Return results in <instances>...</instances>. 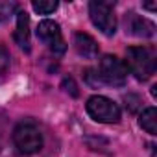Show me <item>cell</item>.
<instances>
[{"instance_id": "cell-1", "label": "cell", "mask_w": 157, "mask_h": 157, "mask_svg": "<svg viewBox=\"0 0 157 157\" xmlns=\"http://www.w3.org/2000/svg\"><path fill=\"white\" fill-rule=\"evenodd\" d=\"M126 68L135 76V80L146 82L155 74L157 57L151 46H129L126 50Z\"/></svg>"}, {"instance_id": "cell-2", "label": "cell", "mask_w": 157, "mask_h": 157, "mask_svg": "<svg viewBox=\"0 0 157 157\" xmlns=\"http://www.w3.org/2000/svg\"><path fill=\"white\" fill-rule=\"evenodd\" d=\"M13 144L24 155H33L43 148V135L35 122L22 120L13 129Z\"/></svg>"}, {"instance_id": "cell-3", "label": "cell", "mask_w": 157, "mask_h": 157, "mask_svg": "<svg viewBox=\"0 0 157 157\" xmlns=\"http://www.w3.org/2000/svg\"><path fill=\"white\" fill-rule=\"evenodd\" d=\"M102 85L109 87H124L128 80V68L122 59L117 56H104L98 63V68L94 70Z\"/></svg>"}, {"instance_id": "cell-4", "label": "cell", "mask_w": 157, "mask_h": 157, "mask_svg": "<svg viewBox=\"0 0 157 157\" xmlns=\"http://www.w3.org/2000/svg\"><path fill=\"white\" fill-rule=\"evenodd\" d=\"M85 109H87V115L94 122H100V124L120 122V107L107 96H102V94L91 96L85 104Z\"/></svg>"}, {"instance_id": "cell-5", "label": "cell", "mask_w": 157, "mask_h": 157, "mask_svg": "<svg viewBox=\"0 0 157 157\" xmlns=\"http://www.w3.org/2000/svg\"><path fill=\"white\" fill-rule=\"evenodd\" d=\"M89 17H91V22L105 37L115 35V32H117V17H115V4L113 2L93 0L89 4Z\"/></svg>"}, {"instance_id": "cell-6", "label": "cell", "mask_w": 157, "mask_h": 157, "mask_svg": "<svg viewBox=\"0 0 157 157\" xmlns=\"http://www.w3.org/2000/svg\"><path fill=\"white\" fill-rule=\"evenodd\" d=\"M39 41L54 54V56H63L67 52V43L63 39V33H61V28L56 21H50V19H44L37 24V30H35Z\"/></svg>"}, {"instance_id": "cell-7", "label": "cell", "mask_w": 157, "mask_h": 157, "mask_svg": "<svg viewBox=\"0 0 157 157\" xmlns=\"http://www.w3.org/2000/svg\"><path fill=\"white\" fill-rule=\"evenodd\" d=\"M124 28L126 33L133 35V37H142V39H150L155 33V24L140 15H137L135 11H128L124 15Z\"/></svg>"}, {"instance_id": "cell-8", "label": "cell", "mask_w": 157, "mask_h": 157, "mask_svg": "<svg viewBox=\"0 0 157 157\" xmlns=\"http://www.w3.org/2000/svg\"><path fill=\"white\" fill-rule=\"evenodd\" d=\"M74 48L78 52V56L83 57V59H94L98 56V44L96 41L83 32H78L74 33Z\"/></svg>"}, {"instance_id": "cell-9", "label": "cell", "mask_w": 157, "mask_h": 157, "mask_svg": "<svg viewBox=\"0 0 157 157\" xmlns=\"http://www.w3.org/2000/svg\"><path fill=\"white\" fill-rule=\"evenodd\" d=\"M13 37L24 52H30V15L26 11H17V28Z\"/></svg>"}, {"instance_id": "cell-10", "label": "cell", "mask_w": 157, "mask_h": 157, "mask_svg": "<svg viewBox=\"0 0 157 157\" xmlns=\"http://www.w3.org/2000/svg\"><path fill=\"white\" fill-rule=\"evenodd\" d=\"M139 126L146 133L157 135V109L155 107H146L139 117Z\"/></svg>"}, {"instance_id": "cell-11", "label": "cell", "mask_w": 157, "mask_h": 157, "mask_svg": "<svg viewBox=\"0 0 157 157\" xmlns=\"http://www.w3.org/2000/svg\"><path fill=\"white\" fill-rule=\"evenodd\" d=\"M32 8L39 15H50V13H54L57 10V2L56 0H33Z\"/></svg>"}, {"instance_id": "cell-12", "label": "cell", "mask_w": 157, "mask_h": 157, "mask_svg": "<svg viewBox=\"0 0 157 157\" xmlns=\"http://www.w3.org/2000/svg\"><path fill=\"white\" fill-rule=\"evenodd\" d=\"M17 10H19V6L15 2H0V24L4 21H8Z\"/></svg>"}, {"instance_id": "cell-13", "label": "cell", "mask_w": 157, "mask_h": 157, "mask_svg": "<svg viewBox=\"0 0 157 157\" xmlns=\"http://www.w3.org/2000/svg\"><path fill=\"white\" fill-rule=\"evenodd\" d=\"M10 65V54L4 46H0V72H4Z\"/></svg>"}, {"instance_id": "cell-14", "label": "cell", "mask_w": 157, "mask_h": 157, "mask_svg": "<svg viewBox=\"0 0 157 157\" xmlns=\"http://www.w3.org/2000/svg\"><path fill=\"white\" fill-rule=\"evenodd\" d=\"M63 87H65V91L70 93L72 96H78V87H76V83H74L72 78H65V80H63Z\"/></svg>"}, {"instance_id": "cell-15", "label": "cell", "mask_w": 157, "mask_h": 157, "mask_svg": "<svg viewBox=\"0 0 157 157\" xmlns=\"http://www.w3.org/2000/svg\"><path fill=\"white\" fill-rule=\"evenodd\" d=\"M142 8L144 10H150V11H155V4L153 2H146V4H142Z\"/></svg>"}]
</instances>
